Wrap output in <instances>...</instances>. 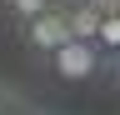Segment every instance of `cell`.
<instances>
[{"label":"cell","mask_w":120,"mask_h":115,"mask_svg":"<svg viewBox=\"0 0 120 115\" xmlns=\"http://www.w3.org/2000/svg\"><path fill=\"white\" fill-rule=\"evenodd\" d=\"M25 40L30 45H40V50H60L70 40V25H65V10H45V15H35V20H25Z\"/></svg>","instance_id":"6da1fadb"},{"label":"cell","mask_w":120,"mask_h":115,"mask_svg":"<svg viewBox=\"0 0 120 115\" xmlns=\"http://www.w3.org/2000/svg\"><path fill=\"white\" fill-rule=\"evenodd\" d=\"M55 70H60L65 80L95 75V45H90V40H65V45L55 50Z\"/></svg>","instance_id":"7a4b0ae2"},{"label":"cell","mask_w":120,"mask_h":115,"mask_svg":"<svg viewBox=\"0 0 120 115\" xmlns=\"http://www.w3.org/2000/svg\"><path fill=\"white\" fill-rule=\"evenodd\" d=\"M65 25H70V40H90L95 45V25H100V10L90 5V0H80V5L65 15Z\"/></svg>","instance_id":"3957f363"},{"label":"cell","mask_w":120,"mask_h":115,"mask_svg":"<svg viewBox=\"0 0 120 115\" xmlns=\"http://www.w3.org/2000/svg\"><path fill=\"white\" fill-rule=\"evenodd\" d=\"M95 45L120 50V15H100V25H95Z\"/></svg>","instance_id":"277c9868"},{"label":"cell","mask_w":120,"mask_h":115,"mask_svg":"<svg viewBox=\"0 0 120 115\" xmlns=\"http://www.w3.org/2000/svg\"><path fill=\"white\" fill-rule=\"evenodd\" d=\"M5 5L15 10V15H25V20H35V15H45V10H50V0H5Z\"/></svg>","instance_id":"5b68a950"},{"label":"cell","mask_w":120,"mask_h":115,"mask_svg":"<svg viewBox=\"0 0 120 115\" xmlns=\"http://www.w3.org/2000/svg\"><path fill=\"white\" fill-rule=\"evenodd\" d=\"M115 15H120V0H115Z\"/></svg>","instance_id":"8992f818"}]
</instances>
